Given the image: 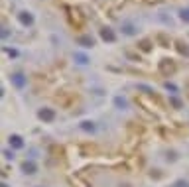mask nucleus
Listing matches in <instances>:
<instances>
[{
    "instance_id": "1",
    "label": "nucleus",
    "mask_w": 189,
    "mask_h": 187,
    "mask_svg": "<svg viewBox=\"0 0 189 187\" xmlns=\"http://www.w3.org/2000/svg\"><path fill=\"white\" fill-rule=\"evenodd\" d=\"M159 73L165 75V77L173 75L176 73V63H173L171 59H162V61H159Z\"/></svg>"
},
{
    "instance_id": "2",
    "label": "nucleus",
    "mask_w": 189,
    "mask_h": 187,
    "mask_svg": "<svg viewBox=\"0 0 189 187\" xmlns=\"http://www.w3.org/2000/svg\"><path fill=\"white\" fill-rule=\"evenodd\" d=\"M38 116L41 118L43 122H51L53 118H55V110H53V108H41V110L38 112Z\"/></svg>"
},
{
    "instance_id": "3",
    "label": "nucleus",
    "mask_w": 189,
    "mask_h": 187,
    "mask_svg": "<svg viewBox=\"0 0 189 187\" xmlns=\"http://www.w3.org/2000/svg\"><path fill=\"white\" fill-rule=\"evenodd\" d=\"M22 171H24L26 175H32V173H35V171H38V166H35V162L26 160L24 163H22Z\"/></svg>"
},
{
    "instance_id": "4",
    "label": "nucleus",
    "mask_w": 189,
    "mask_h": 187,
    "mask_svg": "<svg viewBox=\"0 0 189 187\" xmlns=\"http://www.w3.org/2000/svg\"><path fill=\"white\" fill-rule=\"evenodd\" d=\"M18 20H20L22 26H32V24H34V16H32L30 12H26V10L18 14Z\"/></svg>"
},
{
    "instance_id": "5",
    "label": "nucleus",
    "mask_w": 189,
    "mask_h": 187,
    "mask_svg": "<svg viewBox=\"0 0 189 187\" xmlns=\"http://www.w3.org/2000/svg\"><path fill=\"white\" fill-rule=\"evenodd\" d=\"M100 37H103L105 41H108V43H112V41H116V34L112 32L111 28H103V30H100Z\"/></svg>"
},
{
    "instance_id": "6",
    "label": "nucleus",
    "mask_w": 189,
    "mask_h": 187,
    "mask_svg": "<svg viewBox=\"0 0 189 187\" xmlns=\"http://www.w3.org/2000/svg\"><path fill=\"white\" fill-rule=\"evenodd\" d=\"M10 79H12L14 87H18V89H24V85H26V77H24L22 73H14Z\"/></svg>"
},
{
    "instance_id": "7",
    "label": "nucleus",
    "mask_w": 189,
    "mask_h": 187,
    "mask_svg": "<svg viewBox=\"0 0 189 187\" xmlns=\"http://www.w3.org/2000/svg\"><path fill=\"white\" fill-rule=\"evenodd\" d=\"M8 142H10V146H12V148H16V150L24 148V140H22L18 134H12V136L8 138Z\"/></svg>"
},
{
    "instance_id": "8",
    "label": "nucleus",
    "mask_w": 189,
    "mask_h": 187,
    "mask_svg": "<svg viewBox=\"0 0 189 187\" xmlns=\"http://www.w3.org/2000/svg\"><path fill=\"white\" fill-rule=\"evenodd\" d=\"M77 41H79V46H83V47H93L94 46V40L91 36H81Z\"/></svg>"
},
{
    "instance_id": "9",
    "label": "nucleus",
    "mask_w": 189,
    "mask_h": 187,
    "mask_svg": "<svg viewBox=\"0 0 189 187\" xmlns=\"http://www.w3.org/2000/svg\"><path fill=\"white\" fill-rule=\"evenodd\" d=\"M122 32H124L126 36H134V34H136V28H134L132 24H128V22H126V24H122Z\"/></svg>"
},
{
    "instance_id": "10",
    "label": "nucleus",
    "mask_w": 189,
    "mask_h": 187,
    "mask_svg": "<svg viewBox=\"0 0 189 187\" xmlns=\"http://www.w3.org/2000/svg\"><path fill=\"white\" fill-rule=\"evenodd\" d=\"M94 122H89V120H85V122H81V130H85V132H94Z\"/></svg>"
},
{
    "instance_id": "11",
    "label": "nucleus",
    "mask_w": 189,
    "mask_h": 187,
    "mask_svg": "<svg viewBox=\"0 0 189 187\" xmlns=\"http://www.w3.org/2000/svg\"><path fill=\"white\" fill-rule=\"evenodd\" d=\"M114 104H116V107H118V108H122V110H124V108L128 107L126 99H122V96H116V99H114Z\"/></svg>"
},
{
    "instance_id": "12",
    "label": "nucleus",
    "mask_w": 189,
    "mask_h": 187,
    "mask_svg": "<svg viewBox=\"0 0 189 187\" xmlns=\"http://www.w3.org/2000/svg\"><path fill=\"white\" fill-rule=\"evenodd\" d=\"M75 59H77V63H81V65H87V63H89V57L83 55V53H75Z\"/></svg>"
},
{
    "instance_id": "13",
    "label": "nucleus",
    "mask_w": 189,
    "mask_h": 187,
    "mask_svg": "<svg viewBox=\"0 0 189 187\" xmlns=\"http://www.w3.org/2000/svg\"><path fill=\"white\" fill-rule=\"evenodd\" d=\"M138 47H140L142 51H150V49H152V46H150V41H148V40H142L140 43H138Z\"/></svg>"
},
{
    "instance_id": "14",
    "label": "nucleus",
    "mask_w": 189,
    "mask_h": 187,
    "mask_svg": "<svg viewBox=\"0 0 189 187\" xmlns=\"http://www.w3.org/2000/svg\"><path fill=\"white\" fill-rule=\"evenodd\" d=\"M179 18L183 20V22H189V6H187V8H183V10L179 12Z\"/></svg>"
},
{
    "instance_id": "15",
    "label": "nucleus",
    "mask_w": 189,
    "mask_h": 187,
    "mask_svg": "<svg viewBox=\"0 0 189 187\" xmlns=\"http://www.w3.org/2000/svg\"><path fill=\"white\" fill-rule=\"evenodd\" d=\"M177 49L181 51V53H185V55H189V47H187V46H183V43H181V41L177 43Z\"/></svg>"
},
{
    "instance_id": "16",
    "label": "nucleus",
    "mask_w": 189,
    "mask_h": 187,
    "mask_svg": "<svg viewBox=\"0 0 189 187\" xmlns=\"http://www.w3.org/2000/svg\"><path fill=\"white\" fill-rule=\"evenodd\" d=\"M164 87H165V89H168V91H171V93H177V87H176V85H173V83H165Z\"/></svg>"
},
{
    "instance_id": "17",
    "label": "nucleus",
    "mask_w": 189,
    "mask_h": 187,
    "mask_svg": "<svg viewBox=\"0 0 189 187\" xmlns=\"http://www.w3.org/2000/svg\"><path fill=\"white\" fill-rule=\"evenodd\" d=\"M170 102H171L176 108H179V107H181V101H179V99H176V96H171V99H170Z\"/></svg>"
},
{
    "instance_id": "18",
    "label": "nucleus",
    "mask_w": 189,
    "mask_h": 187,
    "mask_svg": "<svg viewBox=\"0 0 189 187\" xmlns=\"http://www.w3.org/2000/svg\"><path fill=\"white\" fill-rule=\"evenodd\" d=\"M173 187H189V183H187V181H183V179H179V181L173 183Z\"/></svg>"
}]
</instances>
